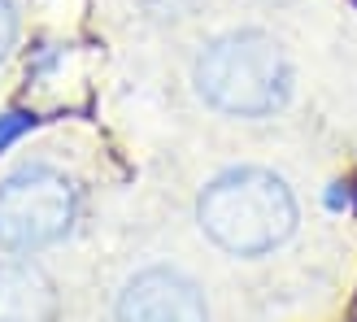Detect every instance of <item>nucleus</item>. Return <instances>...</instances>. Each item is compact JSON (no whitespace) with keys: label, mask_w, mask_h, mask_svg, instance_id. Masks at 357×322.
Returning a JSON list of instances; mask_svg holds the SVG:
<instances>
[{"label":"nucleus","mask_w":357,"mask_h":322,"mask_svg":"<svg viewBox=\"0 0 357 322\" xmlns=\"http://www.w3.org/2000/svg\"><path fill=\"white\" fill-rule=\"evenodd\" d=\"M201 96L231 118H266L288 100L292 70L283 48L261 31H231L205 48L196 66Z\"/></svg>","instance_id":"nucleus-2"},{"label":"nucleus","mask_w":357,"mask_h":322,"mask_svg":"<svg viewBox=\"0 0 357 322\" xmlns=\"http://www.w3.org/2000/svg\"><path fill=\"white\" fill-rule=\"evenodd\" d=\"M57 288L31 261H0V322H52Z\"/></svg>","instance_id":"nucleus-5"},{"label":"nucleus","mask_w":357,"mask_h":322,"mask_svg":"<svg viewBox=\"0 0 357 322\" xmlns=\"http://www.w3.org/2000/svg\"><path fill=\"white\" fill-rule=\"evenodd\" d=\"M205 296L178 270H139L118 296V322H205Z\"/></svg>","instance_id":"nucleus-4"},{"label":"nucleus","mask_w":357,"mask_h":322,"mask_svg":"<svg viewBox=\"0 0 357 322\" xmlns=\"http://www.w3.org/2000/svg\"><path fill=\"white\" fill-rule=\"evenodd\" d=\"M13 40H17V13H13L9 0H0V61H5V52L13 48Z\"/></svg>","instance_id":"nucleus-7"},{"label":"nucleus","mask_w":357,"mask_h":322,"mask_svg":"<svg viewBox=\"0 0 357 322\" xmlns=\"http://www.w3.org/2000/svg\"><path fill=\"white\" fill-rule=\"evenodd\" d=\"M205 236L236 257H261L279 248L296 227V201L288 183L271 170L240 166L218 174L196 205Z\"/></svg>","instance_id":"nucleus-1"},{"label":"nucleus","mask_w":357,"mask_h":322,"mask_svg":"<svg viewBox=\"0 0 357 322\" xmlns=\"http://www.w3.org/2000/svg\"><path fill=\"white\" fill-rule=\"evenodd\" d=\"M31 122H35L31 114H0V153H5L17 135H26V131H31Z\"/></svg>","instance_id":"nucleus-6"},{"label":"nucleus","mask_w":357,"mask_h":322,"mask_svg":"<svg viewBox=\"0 0 357 322\" xmlns=\"http://www.w3.org/2000/svg\"><path fill=\"white\" fill-rule=\"evenodd\" d=\"M79 213V192L61 170L22 166L0 183V244L13 253L57 244Z\"/></svg>","instance_id":"nucleus-3"}]
</instances>
